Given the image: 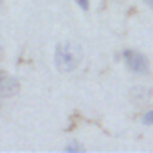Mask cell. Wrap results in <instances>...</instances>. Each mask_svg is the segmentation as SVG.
Instances as JSON below:
<instances>
[{
    "instance_id": "1",
    "label": "cell",
    "mask_w": 153,
    "mask_h": 153,
    "mask_svg": "<svg viewBox=\"0 0 153 153\" xmlns=\"http://www.w3.org/2000/svg\"><path fill=\"white\" fill-rule=\"evenodd\" d=\"M83 58V51L78 43H72V42H63L58 45L54 59H56V67L61 72H70L76 67L79 65Z\"/></svg>"
},
{
    "instance_id": "4",
    "label": "cell",
    "mask_w": 153,
    "mask_h": 153,
    "mask_svg": "<svg viewBox=\"0 0 153 153\" xmlns=\"http://www.w3.org/2000/svg\"><path fill=\"white\" fill-rule=\"evenodd\" d=\"M142 123H144V124H153V110L146 112V115L142 117Z\"/></svg>"
},
{
    "instance_id": "7",
    "label": "cell",
    "mask_w": 153,
    "mask_h": 153,
    "mask_svg": "<svg viewBox=\"0 0 153 153\" xmlns=\"http://www.w3.org/2000/svg\"><path fill=\"white\" fill-rule=\"evenodd\" d=\"M144 2H146V4H148L149 7H153V0H144Z\"/></svg>"
},
{
    "instance_id": "5",
    "label": "cell",
    "mask_w": 153,
    "mask_h": 153,
    "mask_svg": "<svg viewBox=\"0 0 153 153\" xmlns=\"http://www.w3.org/2000/svg\"><path fill=\"white\" fill-rule=\"evenodd\" d=\"M78 4H79L83 9H88V0H78Z\"/></svg>"
},
{
    "instance_id": "6",
    "label": "cell",
    "mask_w": 153,
    "mask_h": 153,
    "mask_svg": "<svg viewBox=\"0 0 153 153\" xmlns=\"http://www.w3.org/2000/svg\"><path fill=\"white\" fill-rule=\"evenodd\" d=\"M67 149H81L78 144H70V146H67Z\"/></svg>"
},
{
    "instance_id": "2",
    "label": "cell",
    "mask_w": 153,
    "mask_h": 153,
    "mask_svg": "<svg viewBox=\"0 0 153 153\" xmlns=\"http://www.w3.org/2000/svg\"><path fill=\"white\" fill-rule=\"evenodd\" d=\"M128 68L135 74H146L148 72V59L140 54V52H135V51H124L123 54Z\"/></svg>"
},
{
    "instance_id": "3",
    "label": "cell",
    "mask_w": 153,
    "mask_h": 153,
    "mask_svg": "<svg viewBox=\"0 0 153 153\" xmlns=\"http://www.w3.org/2000/svg\"><path fill=\"white\" fill-rule=\"evenodd\" d=\"M16 92H18L16 79L7 76V74H0V96L9 97V96H15Z\"/></svg>"
}]
</instances>
